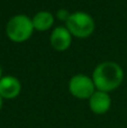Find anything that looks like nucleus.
I'll list each match as a JSON object with an SVG mask.
<instances>
[{
  "mask_svg": "<svg viewBox=\"0 0 127 128\" xmlns=\"http://www.w3.org/2000/svg\"><path fill=\"white\" fill-rule=\"evenodd\" d=\"M124 79V71L117 63L107 61L102 62L94 68L92 81L98 91L110 92L122 84Z\"/></svg>",
  "mask_w": 127,
  "mask_h": 128,
  "instance_id": "1",
  "label": "nucleus"
},
{
  "mask_svg": "<svg viewBox=\"0 0 127 128\" xmlns=\"http://www.w3.org/2000/svg\"><path fill=\"white\" fill-rule=\"evenodd\" d=\"M34 29L35 28L30 18L26 15H16L8 22L6 33L12 42L22 43L30 37Z\"/></svg>",
  "mask_w": 127,
  "mask_h": 128,
  "instance_id": "2",
  "label": "nucleus"
},
{
  "mask_svg": "<svg viewBox=\"0 0 127 128\" xmlns=\"http://www.w3.org/2000/svg\"><path fill=\"white\" fill-rule=\"evenodd\" d=\"M66 28L71 35L79 38L89 37L94 30V22L92 17L87 12L76 11L70 15L66 20Z\"/></svg>",
  "mask_w": 127,
  "mask_h": 128,
  "instance_id": "3",
  "label": "nucleus"
},
{
  "mask_svg": "<svg viewBox=\"0 0 127 128\" xmlns=\"http://www.w3.org/2000/svg\"><path fill=\"white\" fill-rule=\"evenodd\" d=\"M96 86L88 75L84 74H76L72 76L69 82V91L73 97L78 99H90L94 91Z\"/></svg>",
  "mask_w": 127,
  "mask_h": 128,
  "instance_id": "4",
  "label": "nucleus"
},
{
  "mask_svg": "<svg viewBox=\"0 0 127 128\" xmlns=\"http://www.w3.org/2000/svg\"><path fill=\"white\" fill-rule=\"evenodd\" d=\"M50 40H51V45L56 51L63 52L69 48L70 45H71L72 35L66 27L58 26L55 27L54 30L52 32Z\"/></svg>",
  "mask_w": 127,
  "mask_h": 128,
  "instance_id": "5",
  "label": "nucleus"
},
{
  "mask_svg": "<svg viewBox=\"0 0 127 128\" xmlns=\"http://www.w3.org/2000/svg\"><path fill=\"white\" fill-rule=\"evenodd\" d=\"M22 90L20 82L17 78L12 75H7L2 76L0 79V96L2 99H15L18 97Z\"/></svg>",
  "mask_w": 127,
  "mask_h": 128,
  "instance_id": "6",
  "label": "nucleus"
},
{
  "mask_svg": "<svg viewBox=\"0 0 127 128\" xmlns=\"http://www.w3.org/2000/svg\"><path fill=\"white\" fill-rule=\"evenodd\" d=\"M112 99L107 92L96 91L89 99L90 110L96 115H104L110 109Z\"/></svg>",
  "mask_w": 127,
  "mask_h": 128,
  "instance_id": "7",
  "label": "nucleus"
},
{
  "mask_svg": "<svg viewBox=\"0 0 127 128\" xmlns=\"http://www.w3.org/2000/svg\"><path fill=\"white\" fill-rule=\"evenodd\" d=\"M34 28L37 30H47L52 27L54 22V16L48 11H40L32 19Z\"/></svg>",
  "mask_w": 127,
  "mask_h": 128,
  "instance_id": "8",
  "label": "nucleus"
},
{
  "mask_svg": "<svg viewBox=\"0 0 127 128\" xmlns=\"http://www.w3.org/2000/svg\"><path fill=\"white\" fill-rule=\"evenodd\" d=\"M70 15H71V14H69L66 10H63V9H61V10L58 11V19H61V20H65V22H66V20L69 19Z\"/></svg>",
  "mask_w": 127,
  "mask_h": 128,
  "instance_id": "9",
  "label": "nucleus"
},
{
  "mask_svg": "<svg viewBox=\"0 0 127 128\" xmlns=\"http://www.w3.org/2000/svg\"><path fill=\"white\" fill-rule=\"evenodd\" d=\"M1 107H2V97L0 96V109H1Z\"/></svg>",
  "mask_w": 127,
  "mask_h": 128,
  "instance_id": "10",
  "label": "nucleus"
},
{
  "mask_svg": "<svg viewBox=\"0 0 127 128\" xmlns=\"http://www.w3.org/2000/svg\"><path fill=\"white\" fill-rule=\"evenodd\" d=\"M2 78V72H1V68H0V79Z\"/></svg>",
  "mask_w": 127,
  "mask_h": 128,
  "instance_id": "11",
  "label": "nucleus"
}]
</instances>
